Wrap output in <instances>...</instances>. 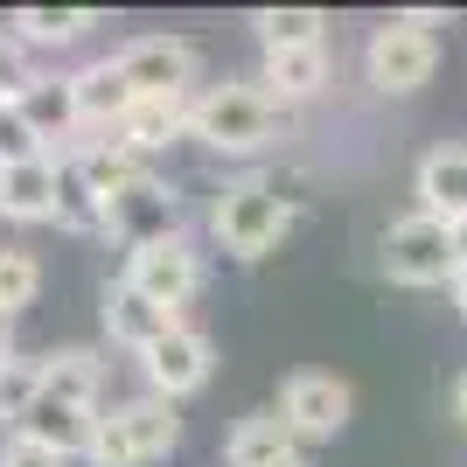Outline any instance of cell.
I'll list each match as a JSON object with an SVG mask.
<instances>
[{
  "mask_svg": "<svg viewBox=\"0 0 467 467\" xmlns=\"http://www.w3.org/2000/svg\"><path fill=\"white\" fill-rule=\"evenodd\" d=\"M98 384H105V363H98L91 349H57V356H42V398H49V405L98 411Z\"/></svg>",
  "mask_w": 467,
  "mask_h": 467,
  "instance_id": "18",
  "label": "cell"
},
{
  "mask_svg": "<svg viewBox=\"0 0 467 467\" xmlns=\"http://www.w3.org/2000/svg\"><path fill=\"white\" fill-rule=\"evenodd\" d=\"M70 105H78V126H105L112 133L119 119L133 112V91H126V78H119V63H84V70H70Z\"/></svg>",
  "mask_w": 467,
  "mask_h": 467,
  "instance_id": "15",
  "label": "cell"
},
{
  "mask_svg": "<svg viewBox=\"0 0 467 467\" xmlns=\"http://www.w3.org/2000/svg\"><path fill=\"white\" fill-rule=\"evenodd\" d=\"M432 63H440V42H432L426 28H411V21H384V28L363 42V78H370L377 91H390V98L419 91V84L432 78Z\"/></svg>",
  "mask_w": 467,
  "mask_h": 467,
  "instance_id": "9",
  "label": "cell"
},
{
  "mask_svg": "<svg viewBox=\"0 0 467 467\" xmlns=\"http://www.w3.org/2000/svg\"><path fill=\"white\" fill-rule=\"evenodd\" d=\"M252 28H258L265 49H307V42H328V15H314V7H258Z\"/></svg>",
  "mask_w": 467,
  "mask_h": 467,
  "instance_id": "22",
  "label": "cell"
},
{
  "mask_svg": "<svg viewBox=\"0 0 467 467\" xmlns=\"http://www.w3.org/2000/svg\"><path fill=\"white\" fill-rule=\"evenodd\" d=\"M0 467H70L63 453H49L42 440H28V432H15L7 447H0Z\"/></svg>",
  "mask_w": 467,
  "mask_h": 467,
  "instance_id": "28",
  "label": "cell"
},
{
  "mask_svg": "<svg viewBox=\"0 0 467 467\" xmlns=\"http://www.w3.org/2000/svg\"><path fill=\"white\" fill-rule=\"evenodd\" d=\"M36 91V70H28V49L15 36H0V105H21Z\"/></svg>",
  "mask_w": 467,
  "mask_h": 467,
  "instance_id": "27",
  "label": "cell"
},
{
  "mask_svg": "<svg viewBox=\"0 0 467 467\" xmlns=\"http://www.w3.org/2000/svg\"><path fill=\"white\" fill-rule=\"evenodd\" d=\"M112 63H119V78H126L133 98H189L195 70H202L195 42H182V36H140V42H126Z\"/></svg>",
  "mask_w": 467,
  "mask_h": 467,
  "instance_id": "8",
  "label": "cell"
},
{
  "mask_svg": "<svg viewBox=\"0 0 467 467\" xmlns=\"http://www.w3.org/2000/svg\"><path fill=\"white\" fill-rule=\"evenodd\" d=\"M182 314H168V307H154V300H140L133 286H126V279H112V293H105V335H112L119 349H154L161 335L175 328Z\"/></svg>",
  "mask_w": 467,
  "mask_h": 467,
  "instance_id": "14",
  "label": "cell"
},
{
  "mask_svg": "<svg viewBox=\"0 0 467 467\" xmlns=\"http://www.w3.org/2000/svg\"><path fill=\"white\" fill-rule=\"evenodd\" d=\"M140 370H147V390H154V398H168V405H175V398H189V390L210 384L216 349H210V335H202V328L175 321L154 349H140Z\"/></svg>",
  "mask_w": 467,
  "mask_h": 467,
  "instance_id": "10",
  "label": "cell"
},
{
  "mask_svg": "<svg viewBox=\"0 0 467 467\" xmlns=\"http://www.w3.org/2000/svg\"><path fill=\"white\" fill-rule=\"evenodd\" d=\"M447 237H453V273H461V265H467V216H461V223H447Z\"/></svg>",
  "mask_w": 467,
  "mask_h": 467,
  "instance_id": "29",
  "label": "cell"
},
{
  "mask_svg": "<svg viewBox=\"0 0 467 467\" xmlns=\"http://www.w3.org/2000/svg\"><path fill=\"white\" fill-rule=\"evenodd\" d=\"M70 168H78V182L105 202V195H119L126 182H140V175H154L147 161L133 154V147H119V140H91V147H78V154H63Z\"/></svg>",
  "mask_w": 467,
  "mask_h": 467,
  "instance_id": "20",
  "label": "cell"
},
{
  "mask_svg": "<svg viewBox=\"0 0 467 467\" xmlns=\"http://www.w3.org/2000/svg\"><path fill=\"white\" fill-rule=\"evenodd\" d=\"M349 384L328 370H293L279 384V419H286L293 447H314V440H335V432L349 426Z\"/></svg>",
  "mask_w": 467,
  "mask_h": 467,
  "instance_id": "6",
  "label": "cell"
},
{
  "mask_svg": "<svg viewBox=\"0 0 467 467\" xmlns=\"http://www.w3.org/2000/svg\"><path fill=\"white\" fill-rule=\"evenodd\" d=\"M0 216L7 223H57V154L0 168Z\"/></svg>",
  "mask_w": 467,
  "mask_h": 467,
  "instance_id": "11",
  "label": "cell"
},
{
  "mask_svg": "<svg viewBox=\"0 0 467 467\" xmlns=\"http://www.w3.org/2000/svg\"><path fill=\"white\" fill-rule=\"evenodd\" d=\"M98 237H112V244H126V252H140V244H168V237H182V195L168 189L161 175L126 182L119 195H105V223H98Z\"/></svg>",
  "mask_w": 467,
  "mask_h": 467,
  "instance_id": "4",
  "label": "cell"
},
{
  "mask_svg": "<svg viewBox=\"0 0 467 467\" xmlns=\"http://www.w3.org/2000/svg\"><path fill=\"white\" fill-rule=\"evenodd\" d=\"M42 293V265L36 252H21V244H0V321H15L21 307H36Z\"/></svg>",
  "mask_w": 467,
  "mask_h": 467,
  "instance_id": "24",
  "label": "cell"
},
{
  "mask_svg": "<svg viewBox=\"0 0 467 467\" xmlns=\"http://www.w3.org/2000/svg\"><path fill=\"white\" fill-rule=\"evenodd\" d=\"M189 140L216 147V154H258L286 140V105L265 98L258 84H216L189 105Z\"/></svg>",
  "mask_w": 467,
  "mask_h": 467,
  "instance_id": "1",
  "label": "cell"
},
{
  "mask_svg": "<svg viewBox=\"0 0 467 467\" xmlns=\"http://www.w3.org/2000/svg\"><path fill=\"white\" fill-rule=\"evenodd\" d=\"M286 453H300V447H293V432H286L279 411H252V419H237V426L223 432V467H273V461H286Z\"/></svg>",
  "mask_w": 467,
  "mask_h": 467,
  "instance_id": "19",
  "label": "cell"
},
{
  "mask_svg": "<svg viewBox=\"0 0 467 467\" xmlns=\"http://www.w3.org/2000/svg\"><path fill=\"white\" fill-rule=\"evenodd\" d=\"M384 273L398 279V286H447V279H453V237H447V223L426 216V210L398 216V223L384 231Z\"/></svg>",
  "mask_w": 467,
  "mask_h": 467,
  "instance_id": "5",
  "label": "cell"
},
{
  "mask_svg": "<svg viewBox=\"0 0 467 467\" xmlns=\"http://www.w3.org/2000/svg\"><path fill=\"white\" fill-rule=\"evenodd\" d=\"M210 231H216V244H223V252L265 258L279 237L293 231V202L279 195V182L237 175V182H223V195L210 202Z\"/></svg>",
  "mask_w": 467,
  "mask_h": 467,
  "instance_id": "3",
  "label": "cell"
},
{
  "mask_svg": "<svg viewBox=\"0 0 467 467\" xmlns=\"http://www.w3.org/2000/svg\"><path fill=\"white\" fill-rule=\"evenodd\" d=\"M36 154H49V140L28 126V112H21V105H0V168L36 161Z\"/></svg>",
  "mask_w": 467,
  "mask_h": 467,
  "instance_id": "26",
  "label": "cell"
},
{
  "mask_svg": "<svg viewBox=\"0 0 467 467\" xmlns=\"http://www.w3.org/2000/svg\"><path fill=\"white\" fill-rule=\"evenodd\" d=\"M453 419H461V426H467V377H461V384H453Z\"/></svg>",
  "mask_w": 467,
  "mask_h": 467,
  "instance_id": "30",
  "label": "cell"
},
{
  "mask_svg": "<svg viewBox=\"0 0 467 467\" xmlns=\"http://www.w3.org/2000/svg\"><path fill=\"white\" fill-rule=\"evenodd\" d=\"M189 105H195V98H133V112L112 126V140L147 161V154H161L168 140L189 133Z\"/></svg>",
  "mask_w": 467,
  "mask_h": 467,
  "instance_id": "13",
  "label": "cell"
},
{
  "mask_svg": "<svg viewBox=\"0 0 467 467\" xmlns=\"http://www.w3.org/2000/svg\"><path fill=\"white\" fill-rule=\"evenodd\" d=\"M0 356H15V342H7V321H0Z\"/></svg>",
  "mask_w": 467,
  "mask_h": 467,
  "instance_id": "33",
  "label": "cell"
},
{
  "mask_svg": "<svg viewBox=\"0 0 467 467\" xmlns=\"http://www.w3.org/2000/svg\"><path fill=\"white\" fill-rule=\"evenodd\" d=\"M411 189H419V210H426V216L461 223V216H467V147H432V154L419 161Z\"/></svg>",
  "mask_w": 467,
  "mask_h": 467,
  "instance_id": "12",
  "label": "cell"
},
{
  "mask_svg": "<svg viewBox=\"0 0 467 467\" xmlns=\"http://www.w3.org/2000/svg\"><path fill=\"white\" fill-rule=\"evenodd\" d=\"M273 467H307V453H286V461H273Z\"/></svg>",
  "mask_w": 467,
  "mask_h": 467,
  "instance_id": "32",
  "label": "cell"
},
{
  "mask_svg": "<svg viewBox=\"0 0 467 467\" xmlns=\"http://www.w3.org/2000/svg\"><path fill=\"white\" fill-rule=\"evenodd\" d=\"M453 307L467 314V265H461V273H453Z\"/></svg>",
  "mask_w": 467,
  "mask_h": 467,
  "instance_id": "31",
  "label": "cell"
},
{
  "mask_svg": "<svg viewBox=\"0 0 467 467\" xmlns=\"http://www.w3.org/2000/svg\"><path fill=\"white\" fill-rule=\"evenodd\" d=\"M21 112L42 140H70L78 133V105H70V78H36V91L21 98Z\"/></svg>",
  "mask_w": 467,
  "mask_h": 467,
  "instance_id": "23",
  "label": "cell"
},
{
  "mask_svg": "<svg viewBox=\"0 0 467 467\" xmlns=\"http://www.w3.org/2000/svg\"><path fill=\"white\" fill-rule=\"evenodd\" d=\"M42 398V356L15 349V356H0V419H15L21 426V411Z\"/></svg>",
  "mask_w": 467,
  "mask_h": 467,
  "instance_id": "25",
  "label": "cell"
},
{
  "mask_svg": "<svg viewBox=\"0 0 467 467\" xmlns=\"http://www.w3.org/2000/svg\"><path fill=\"white\" fill-rule=\"evenodd\" d=\"M28 440H42L49 453H63V461H78V453H91V432H98V411H78V405H49V398H36V405L21 411V426Z\"/></svg>",
  "mask_w": 467,
  "mask_h": 467,
  "instance_id": "17",
  "label": "cell"
},
{
  "mask_svg": "<svg viewBox=\"0 0 467 467\" xmlns=\"http://www.w3.org/2000/svg\"><path fill=\"white\" fill-rule=\"evenodd\" d=\"M175 440H182L175 405L147 390V398H126V405L98 411V432H91V453H84V461L91 467H154V461L175 453Z\"/></svg>",
  "mask_w": 467,
  "mask_h": 467,
  "instance_id": "2",
  "label": "cell"
},
{
  "mask_svg": "<svg viewBox=\"0 0 467 467\" xmlns=\"http://www.w3.org/2000/svg\"><path fill=\"white\" fill-rule=\"evenodd\" d=\"M328 84V42H307V49H265V63H258V91L265 98H314Z\"/></svg>",
  "mask_w": 467,
  "mask_h": 467,
  "instance_id": "16",
  "label": "cell"
},
{
  "mask_svg": "<svg viewBox=\"0 0 467 467\" xmlns=\"http://www.w3.org/2000/svg\"><path fill=\"white\" fill-rule=\"evenodd\" d=\"M98 28L91 7H21L15 15V42L21 49H70Z\"/></svg>",
  "mask_w": 467,
  "mask_h": 467,
  "instance_id": "21",
  "label": "cell"
},
{
  "mask_svg": "<svg viewBox=\"0 0 467 467\" xmlns=\"http://www.w3.org/2000/svg\"><path fill=\"white\" fill-rule=\"evenodd\" d=\"M126 286L140 293V300H154V307L182 314L202 293V258L189 252V237H168V244H140V252H126Z\"/></svg>",
  "mask_w": 467,
  "mask_h": 467,
  "instance_id": "7",
  "label": "cell"
}]
</instances>
